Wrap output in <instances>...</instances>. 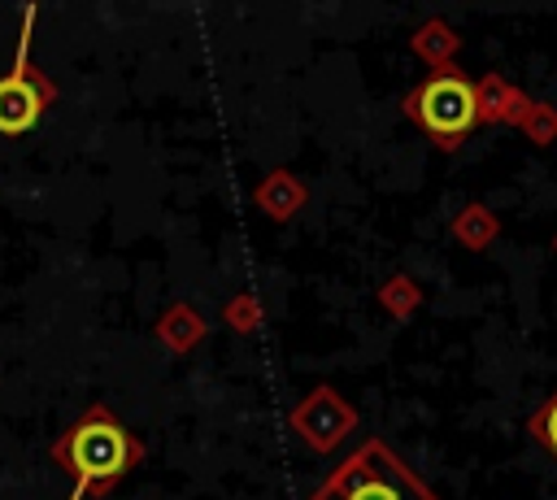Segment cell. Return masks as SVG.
I'll use <instances>...</instances> for the list:
<instances>
[{
    "mask_svg": "<svg viewBox=\"0 0 557 500\" xmlns=\"http://www.w3.org/2000/svg\"><path fill=\"white\" fill-rule=\"evenodd\" d=\"M309 500H440L383 439H366L339 461Z\"/></svg>",
    "mask_w": 557,
    "mask_h": 500,
    "instance_id": "1",
    "label": "cell"
},
{
    "mask_svg": "<svg viewBox=\"0 0 557 500\" xmlns=\"http://www.w3.org/2000/svg\"><path fill=\"white\" fill-rule=\"evenodd\" d=\"M57 457L65 465H74V491H70V500H83L87 491L117 483L139 461V443L117 426V417L109 409H91L61 439V452Z\"/></svg>",
    "mask_w": 557,
    "mask_h": 500,
    "instance_id": "2",
    "label": "cell"
},
{
    "mask_svg": "<svg viewBox=\"0 0 557 500\" xmlns=\"http://www.w3.org/2000/svg\"><path fill=\"white\" fill-rule=\"evenodd\" d=\"M405 113L440 143L457 148L483 117H479V87L457 70H435L426 83H418L405 100Z\"/></svg>",
    "mask_w": 557,
    "mask_h": 500,
    "instance_id": "3",
    "label": "cell"
},
{
    "mask_svg": "<svg viewBox=\"0 0 557 500\" xmlns=\"http://www.w3.org/2000/svg\"><path fill=\"white\" fill-rule=\"evenodd\" d=\"M35 17H39V9L26 4L22 9V35H17L13 70L0 78V135H26V130H35V122L44 117V109L52 100V87L30 70Z\"/></svg>",
    "mask_w": 557,
    "mask_h": 500,
    "instance_id": "4",
    "label": "cell"
},
{
    "mask_svg": "<svg viewBox=\"0 0 557 500\" xmlns=\"http://www.w3.org/2000/svg\"><path fill=\"white\" fill-rule=\"evenodd\" d=\"M479 87V117L487 122V117H522L527 113V104L531 100H522L513 87H500V78H483V83H474Z\"/></svg>",
    "mask_w": 557,
    "mask_h": 500,
    "instance_id": "5",
    "label": "cell"
},
{
    "mask_svg": "<svg viewBox=\"0 0 557 500\" xmlns=\"http://www.w3.org/2000/svg\"><path fill=\"white\" fill-rule=\"evenodd\" d=\"M527 435H531V439H535V443H540V448H544V452L557 461V391H553V396H548V400H544V404L531 413Z\"/></svg>",
    "mask_w": 557,
    "mask_h": 500,
    "instance_id": "6",
    "label": "cell"
},
{
    "mask_svg": "<svg viewBox=\"0 0 557 500\" xmlns=\"http://www.w3.org/2000/svg\"><path fill=\"white\" fill-rule=\"evenodd\" d=\"M518 122L527 126V135H531L535 143H553V139H557V113H553L548 104H535V100H531Z\"/></svg>",
    "mask_w": 557,
    "mask_h": 500,
    "instance_id": "7",
    "label": "cell"
},
{
    "mask_svg": "<svg viewBox=\"0 0 557 500\" xmlns=\"http://www.w3.org/2000/svg\"><path fill=\"white\" fill-rule=\"evenodd\" d=\"M461 235L470 239V248H483V243L496 235V222H492V217H483V213L474 209V213H466V217H461Z\"/></svg>",
    "mask_w": 557,
    "mask_h": 500,
    "instance_id": "8",
    "label": "cell"
},
{
    "mask_svg": "<svg viewBox=\"0 0 557 500\" xmlns=\"http://www.w3.org/2000/svg\"><path fill=\"white\" fill-rule=\"evenodd\" d=\"M553 248H557V239H553Z\"/></svg>",
    "mask_w": 557,
    "mask_h": 500,
    "instance_id": "9",
    "label": "cell"
}]
</instances>
